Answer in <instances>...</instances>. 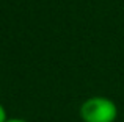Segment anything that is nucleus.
I'll return each instance as SVG.
<instances>
[{"label": "nucleus", "mask_w": 124, "mask_h": 122, "mask_svg": "<svg viewBox=\"0 0 124 122\" xmlns=\"http://www.w3.org/2000/svg\"><path fill=\"white\" fill-rule=\"evenodd\" d=\"M79 113L83 122H115L118 117V107L112 99L94 95L80 105Z\"/></svg>", "instance_id": "1"}, {"label": "nucleus", "mask_w": 124, "mask_h": 122, "mask_svg": "<svg viewBox=\"0 0 124 122\" xmlns=\"http://www.w3.org/2000/svg\"><path fill=\"white\" fill-rule=\"evenodd\" d=\"M8 121V114H6V110L2 103H0V122H6Z\"/></svg>", "instance_id": "2"}, {"label": "nucleus", "mask_w": 124, "mask_h": 122, "mask_svg": "<svg viewBox=\"0 0 124 122\" xmlns=\"http://www.w3.org/2000/svg\"><path fill=\"white\" fill-rule=\"evenodd\" d=\"M6 122H28V121H25V119H21V117H13V119H8Z\"/></svg>", "instance_id": "3"}]
</instances>
